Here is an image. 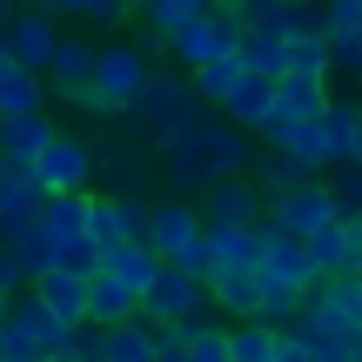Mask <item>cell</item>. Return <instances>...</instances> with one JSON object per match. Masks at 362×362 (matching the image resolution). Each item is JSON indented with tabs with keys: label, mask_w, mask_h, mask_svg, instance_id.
I'll return each mask as SVG.
<instances>
[{
	"label": "cell",
	"mask_w": 362,
	"mask_h": 362,
	"mask_svg": "<svg viewBox=\"0 0 362 362\" xmlns=\"http://www.w3.org/2000/svg\"><path fill=\"white\" fill-rule=\"evenodd\" d=\"M188 362H235V349H228V329L202 322V329L188 336Z\"/></svg>",
	"instance_id": "obj_36"
},
{
	"label": "cell",
	"mask_w": 362,
	"mask_h": 362,
	"mask_svg": "<svg viewBox=\"0 0 362 362\" xmlns=\"http://www.w3.org/2000/svg\"><path fill=\"white\" fill-rule=\"evenodd\" d=\"M228 13H235L242 34H275V40H288V34H296V21H302V0H228Z\"/></svg>",
	"instance_id": "obj_23"
},
{
	"label": "cell",
	"mask_w": 362,
	"mask_h": 362,
	"mask_svg": "<svg viewBox=\"0 0 362 362\" xmlns=\"http://www.w3.org/2000/svg\"><path fill=\"white\" fill-rule=\"evenodd\" d=\"M40 242H47V255L61 262V269H81V275L101 269V248L88 242V194H47V208H40Z\"/></svg>",
	"instance_id": "obj_7"
},
{
	"label": "cell",
	"mask_w": 362,
	"mask_h": 362,
	"mask_svg": "<svg viewBox=\"0 0 362 362\" xmlns=\"http://www.w3.org/2000/svg\"><path fill=\"white\" fill-rule=\"evenodd\" d=\"M67 349H74V322H61L34 288H21L7 302V322H0V362H34V356L67 362Z\"/></svg>",
	"instance_id": "obj_3"
},
{
	"label": "cell",
	"mask_w": 362,
	"mask_h": 362,
	"mask_svg": "<svg viewBox=\"0 0 362 362\" xmlns=\"http://www.w3.org/2000/svg\"><path fill=\"white\" fill-rule=\"evenodd\" d=\"M40 13H67V21H94V27H121L128 0H34Z\"/></svg>",
	"instance_id": "obj_33"
},
{
	"label": "cell",
	"mask_w": 362,
	"mask_h": 362,
	"mask_svg": "<svg viewBox=\"0 0 362 362\" xmlns=\"http://www.w3.org/2000/svg\"><path fill=\"white\" fill-rule=\"evenodd\" d=\"M255 255H262V228H208V242H202V282L248 275Z\"/></svg>",
	"instance_id": "obj_17"
},
{
	"label": "cell",
	"mask_w": 362,
	"mask_h": 362,
	"mask_svg": "<svg viewBox=\"0 0 362 362\" xmlns=\"http://www.w3.org/2000/svg\"><path fill=\"white\" fill-rule=\"evenodd\" d=\"M329 107V81H309V74H282L269 88V121H262V141H282L288 128H302L309 115H322Z\"/></svg>",
	"instance_id": "obj_14"
},
{
	"label": "cell",
	"mask_w": 362,
	"mask_h": 362,
	"mask_svg": "<svg viewBox=\"0 0 362 362\" xmlns=\"http://www.w3.org/2000/svg\"><path fill=\"white\" fill-rule=\"evenodd\" d=\"M34 362H54V356H34Z\"/></svg>",
	"instance_id": "obj_48"
},
{
	"label": "cell",
	"mask_w": 362,
	"mask_h": 362,
	"mask_svg": "<svg viewBox=\"0 0 362 362\" xmlns=\"http://www.w3.org/2000/svg\"><path fill=\"white\" fill-rule=\"evenodd\" d=\"M208 309H215V302H208V282L194 269H181V262H161L155 282H148V296H141V322H155V329L202 322Z\"/></svg>",
	"instance_id": "obj_8"
},
{
	"label": "cell",
	"mask_w": 362,
	"mask_h": 362,
	"mask_svg": "<svg viewBox=\"0 0 362 362\" xmlns=\"http://www.w3.org/2000/svg\"><path fill=\"white\" fill-rule=\"evenodd\" d=\"M202 242H208L202 202H188V194L148 202V248H155L161 262H181V269H194V275H202Z\"/></svg>",
	"instance_id": "obj_6"
},
{
	"label": "cell",
	"mask_w": 362,
	"mask_h": 362,
	"mask_svg": "<svg viewBox=\"0 0 362 362\" xmlns=\"http://www.w3.org/2000/svg\"><path fill=\"white\" fill-rule=\"evenodd\" d=\"M54 134L61 128H54L47 115H0V161H7V168H34Z\"/></svg>",
	"instance_id": "obj_19"
},
{
	"label": "cell",
	"mask_w": 362,
	"mask_h": 362,
	"mask_svg": "<svg viewBox=\"0 0 362 362\" xmlns=\"http://www.w3.org/2000/svg\"><path fill=\"white\" fill-rule=\"evenodd\" d=\"M242 67H248V74H262V81H282V74H288V40H275V34H242Z\"/></svg>",
	"instance_id": "obj_32"
},
{
	"label": "cell",
	"mask_w": 362,
	"mask_h": 362,
	"mask_svg": "<svg viewBox=\"0 0 362 362\" xmlns=\"http://www.w3.org/2000/svg\"><path fill=\"white\" fill-rule=\"evenodd\" d=\"M208 302H215L221 315H235V322H255V309H262V282H255V269H248V275H221V282H208Z\"/></svg>",
	"instance_id": "obj_29"
},
{
	"label": "cell",
	"mask_w": 362,
	"mask_h": 362,
	"mask_svg": "<svg viewBox=\"0 0 362 362\" xmlns=\"http://www.w3.org/2000/svg\"><path fill=\"white\" fill-rule=\"evenodd\" d=\"M168 54H175V67H181V74H194V67L221 61V54H242V27H235V13L215 0L202 21H188V27L168 40Z\"/></svg>",
	"instance_id": "obj_10"
},
{
	"label": "cell",
	"mask_w": 362,
	"mask_h": 362,
	"mask_svg": "<svg viewBox=\"0 0 362 362\" xmlns=\"http://www.w3.org/2000/svg\"><path fill=\"white\" fill-rule=\"evenodd\" d=\"M21 288H34V282H27V269L13 262V248L0 242V296H21Z\"/></svg>",
	"instance_id": "obj_38"
},
{
	"label": "cell",
	"mask_w": 362,
	"mask_h": 362,
	"mask_svg": "<svg viewBox=\"0 0 362 362\" xmlns=\"http://www.w3.org/2000/svg\"><path fill=\"white\" fill-rule=\"evenodd\" d=\"M7 302H13V296H0V315H7Z\"/></svg>",
	"instance_id": "obj_46"
},
{
	"label": "cell",
	"mask_w": 362,
	"mask_h": 362,
	"mask_svg": "<svg viewBox=\"0 0 362 362\" xmlns=\"http://www.w3.org/2000/svg\"><path fill=\"white\" fill-rule=\"evenodd\" d=\"M13 13H21V0H0V27H7V21H13Z\"/></svg>",
	"instance_id": "obj_41"
},
{
	"label": "cell",
	"mask_w": 362,
	"mask_h": 362,
	"mask_svg": "<svg viewBox=\"0 0 362 362\" xmlns=\"http://www.w3.org/2000/svg\"><path fill=\"white\" fill-rule=\"evenodd\" d=\"M356 248H362V228H356V221H329V228L309 242V255H315V269H322V275H356Z\"/></svg>",
	"instance_id": "obj_26"
},
{
	"label": "cell",
	"mask_w": 362,
	"mask_h": 362,
	"mask_svg": "<svg viewBox=\"0 0 362 362\" xmlns=\"http://www.w3.org/2000/svg\"><path fill=\"white\" fill-rule=\"evenodd\" d=\"M356 282H362V248H356Z\"/></svg>",
	"instance_id": "obj_44"
},
{
	"label": "cell",
	"mask_w": 362,
	"mask_h": 362,
	"mask_svg": "<svg viewBox=\"0 0 362 362\" xmlns=\"http://www.w3.org/2000/svg\"><path fill=\"white\" fill-rule=\"evenodd\" d=\"M81 88H94V47L81 34H61L47 61V101H74Z\"/></svg>",
	"instance_id": "obj_18"
},
{
	"label": "cell",
	"mask_w": 362,
	"mask_h": 362,
	"mask_svg": "<svg viewBox=\"0 0 362 362\" xmlns=\"http://www.w3.org/2000/svg\"><path fill=\"white\" fill-rule=\"evenodd\" d=\"M40 208H47V188H40V175H34V168H7V181H0V235L34 228Z\"/></svg>",
	"instance_id": "obj_22"
},
{
	"label": "cell",
	"mask_w": 362,
	"mask_h": 362,
	"mask_svg": "<svg viewBox=\"0 0 362 362\" xmlns=\"http://www.w3.org/2000/svg\"><path fill=\"white\" fill-rule=\"evenodd\" d=\"M349 362H362V336H356V342H349Z\"/></svg>",
	"instance_id": "obj_43"
},
{
	"label": "cell",
	"mask_w": 362,
	"mask_h": 362,
	"mask_svg": "<svg viewBox=\"0 0 362 362\" xmlns=\"http://www.w3.org/2000/svg\"><path fill=\"white\" fill-rule=\"evenodd\" d=\"M269 88H275V81H262V74H242V81H235V94L215 107V115H228L235 128L262 134V121H269Z\"/></svg>",
	"instance_id": "obj_28"
},
{
	"label": "cell",
	"mask_w": 362,
	"mask_h": 362,
	"mask_svg": "<svg viewBox=\"0 0 362 362\" xmlns=\"http://www.w3.org/2000/svg\"><path fill=\"white\" fill-rule=\"evenodd\" d=\"M349 161H362V121H356V148H349Z\"/></svg>",
	"instance_id": "obj_42"
},
{
	"label": "cell",
	"mask_w": 362,
	"mask_h": 362,
	"mask_svg": "<svg viewBox=\"0 0 362 362\" xmlns=\"http://www.w3.org/2000/svg\"><path fill=\"white\" fill-rule=\"evenodd\" d=\"M34 175H40L47 194H94V175H101L94 141H88V134H54L47 155L34 161Z\"/></svg>",
	"instance_id": "obj_13"
},
{
	"label": "cell",
	"mask_w": 362,
	"mask_h": 362,
	"mask_svg": "<svg viewBox=\"0 0 362 362\" xmlns=\"http://www.w3.org/2000/svg\"><path fill=\"white\" fill-rule=\"evenodd\" d=\"M141 7V27H148V47H168L188 21H202L215 0H134Z\"/></svg>",
	"instance_id": "obj_24"
},
{
	"label": "cell",
	"mask_w": 362,
	"mask_h": 362,
	"mask_svg": "<svg viewBox=\"0 0 362 362\" xmlns=\"http://www.w3.org/2000/svg\"><path fill=\"white\" fill-rule=\"evenodd\" d=\"M356 121H362V107L329 94V107H322V115H309L302 128H288L275 148H288V155H296V161H309V168H329V161H349V148H356Z\"/></svg>",
	"instance_id": "obj_5"
},
{
	"label": "cell",
	"mask_w": 362,
	"mask_h": 362,
	"mask_svg": "<svg viewBox=\"0 0 362 362\" xmlns=\"http://www.w3.org/2000/svg\"><path fill=\"white\" fill-rule=\"evenodd\" d=\"M309 362H349V342H309Z\"/></svg>",
	"instance_id": "obj_40"
},
{
	"label": "cell",
	"mask_w": 362,
	"mask_h": 362,
	"mask_svg": "<svg viewBox=\"0 0 362 362\" xmlns=\"http://www.w3.org/2000/svg\"><path fill=\"white\" fill-rule=\"evenodd\" d=\"M242 74H248V67H242V54H221V61L194 67V74H188V88L202 94L208 107H221V101H228V94H235V81H242Z\"/></svg>",
	"instance_id": "obj_30"
},
{
	"label": "cell",
	"mask_w": 362,
	"mask_h": 362,
	"mask_svg": "<svg viewBox=\"0 0 362 362\" xmlns=\"http://www.w3.org/2000/svg\"><path fill=\"white\" fill-rule=\"evenodd\" d=\"M228 349H235V362H269L275 356V329L269 322H235L228 329Z\"/></svg>",
	"instance_id": "obj_35"
},
{
	"label": "cell",
	"mask_w": 362,
	"mask_h": 362,
	"mask_svg": "<svg viewBox=\"0 0 362 362\" xmlns=\"http://www.w3.org/2000/svg\"><path fill=\"white\" fill-rule=\"evenodd\" d=\"M148 74H155V61H148L141 40H107V47H94V88H101L121 115H134V101H141Z\"/></svg>",
	"instance_id": "obj_9"
},
{
	"label": "cell",
	"mask_w": 362,
	"mask_h": 362,
	"mask_svg": "<svg viewBox=\"0 0 362 362\" xmlns=\"http://www.w3.org/2000/svg\"><path fill=\"white\" fill-rule=\"evenodd\" d=\"M269 215V194L255 188V175H228L202 194V221L208 228H262Z\"/></svg>",
	"instance_id": "obj_15"
},
{
	"label": "cell",
	"mask_w": 362,
	"mask_h": 362,
	"mask_svg": "<svg viewBox=\"0 0 362 362\" xmlns=\"http://www.w3.org/2000/svg\"><path fill=\"white\" fill-rule=\"evenodd\" d=\"M315 7H322L329 47H336V40H362V0H315Z\"/></svg>",
	"instance_id": "obj_34"
},
{
	"label": "cell",
	"mask_w": 362,
	"mask_h": 362,
	"mask_svg": "<svg viewBox=\"0 0 362 362\" xmlns=\"http://www.w3.org/2000/svg\"><path fill=\"white\" fill-rule=\"evenodd\" d=\"M0 181H7V161H0Z\"/></svg>",
	"instance_id": "obj_47"
},
{
	"label": "cell",
	"mask_w": 362,
	"mask_h": 362,
	"mask_svg": "<svg viewBox=\"0 0 362 362\" xmlns=\"http://www.w3.org/2000/svg\"><path fill=\"white\" fill-rule=\"evenodd\" d=\"M322 188H329V202H336L342 221H362V161H329Z\"/></svg>",
	"instance_id": "obj_31"
},
{
	"label": "cell",
	"mask_w": 362,
	"mask_h": 362,
	"mask_svg": "<svg viewBox=\"0 0 362 362\" xmlns=\"http://www.w3.org/2000/svg\"><path fill=\"white\" fill-rule=\"evenodd\" d=\"M248 175H255V188H262V194L275 202V194H288V188H302V181H315L322 168H309V161H296L288 148H269V155H255V168H248Z\"/></svg>",
	"instance_id": "obj_27"
},
{
	"label": "cell",
	"mask_w": 362,
	"mask_h": 362,
	"mask_svg": "<svg viewBox=\"0 0 362 362\" xmlns=\"http://www.w3.org/2000/svg\"><path fill=\"white\" fill-rule=\"evenodd\" d=\"M0 40H7V54H13L21 67L47 74V61H54V40H61V27H54V13H40V7H21L7 27H0Z\"/></svg>",
	"instance_id": "obj_16"
},
{
	"label": "cell",
	"mask_w": 362,
	"mask_h": 362,
	"mask_svg": "<svg viewBox=\"0 0 362 362\" xmlns=\"http://www.w3.org/2000/svg\"><path fill=\"white\" fill-rule=\"evenodd\" d=\"M155 155H161V175H168V188H175V194H188V202H202L215 181L255 168L248 128H235V121H228V115H215V107H208L194 128H181L175 141H161Z\"/></svg>",
	"instance_id": "obj_1"
},
{
	"label": "cell",
	"mask_w": 362,
	"mask_h": 362,
	"mask_svg": "<svg viewBox=\"0 0 362 362\" xmlns=\"http://www.w3.org/2000/svg\"><path fill=\"white\" fill-rule=\"evenodd\" d=\"M255 282H262V309H255V322L282 329V322H296V309H302V302L315 296V282H322V269H315L309 242H296V235H275V228H262Z\"/></svg>",
	"instance_id": "obj_2"
},
{
	"label": "cell",
	"mask_w": 362,
	"mask_h": 362,
	"mask_svg": "<svg viewBox=\"0 0 362 362\" xmlns=\"http://www.w3.org/2000/svg\"><path fill=\"white\" fill-rule=\"evenodd\" d=\"M101 362H161V342H155V322H115L101 329Z\"/></svg>",
	"instance_id": "obj_25"
},
{
	"label": "cell",
	"mask_w": 362,
	"mask_h": 362,
	"mask_svg": "<svg viewBox=\"0 0 362 362\" xmlns=\"http://www.w3.org/2000/svg\"><path fill=\"white\" fill-rule=\"evenodd\" d=\"M356 228H362V221H356Z\"/></svg>",
	"instance_id": "obj_49"
},
{
	"label": "cell",
	"mask_w": 362,
	"mask_h": 362,
	"mask_svg": "<svg viewBox=\"0 0 362 362\" xmlns=\"http://www.w3.org/2000/svg\"><path fill=\"white\" fill-rule=\"evenodd\" d=\"M88 242L101 248V255H115V248L128 242H148V202L141 194H88Z\"/></svg>",
	"instance_id": "obj_12"
},
{
	"label": "cell",
	"mask_w": 362,
	"mask_h": 362,
	"mask_svg": "<svg viewBox=\"0 0 362 362\" xmlns=\"http://www.w3.org/2000/svg\"><path fill=\"white\" fill-rule=\"evenodd\" d=\"M141 315V288L121 282L115 269H94V288H88V322L94 329H115V322H134Z\"/></svg>",
	"instance_id": "obj_21"
},
{
	"label": "cell",
	"mask_w": 362,
	"mask_h": 362,
	"mask_svg": "<svg viewBox=\"0 0 362 362\" xmlns=\"http://www.w3.org/2000/svg\"><path fill=\"white\" fill-rule=\"evenodd\" d=\"M88 288H94V275H81V269H61V262L34 275V296L47 302V309L61 315V322H88Z\"/></svg>",
	"instance_id": "obj_20"
},
{
	"label": "cell",
	"mask_w": 362,
	"mask_h": 362,
	"mask_svg": "<svg viewBox=\"0 0 362 362\" xmlns=\"http://www.w3.org/2000/svg\"><path fill=\"white\" fill-rule=\"evenodd\" d=\"M208 115V101L188 88V74L181 67H155L148 74V88H141V101H134V128L148 134V141H175L181 128H194V121Z\"/></svg>",
	"instance_id": "obj_4"
},
{
	"label": "cell",
	"mask_w": 362,
	"mask_h": 362,
	"mask_svg": "<svg viewBox=\"0 0 362 362\" xmlns=\"http://www.w3.org/2000/svg\"><path fill=\"white\" fill-rule=\"evenodd\" d=\"M329 221H342V215H336V202H329L322 175H315V181H302V188L275 194V202H269V215H262V228H275V235H296V242H315V235H322Z\"/></svg>",
	"instance_id": "obj_11"
},
{
	"label": "cell",
	"mask_w": 362,
	"mask_h": 362,
	"mask_svg": "<svg viewBox=\"0 0 362 362\" xmlns=\"http://www.w3.org/2000/svg\"><path fill=\"white\" fill-rule=\"evenodd\" d=\"M269 362H309V342H302L296 329H275V356Z\"/></svg>",
	"instance_id": "obj_39"
},
{
	"label": "cell",
	"mask_w": 362,
	"mask_h": 362,
	"mask_svg": "<svg viewBox=\"0 0 362 362\" xmlns=\"http://www.w3.org/2000/svg\"><path fill=\"white\" fill-rule=\"evenodd\" d=\"M67 107H74V115H81V121H115V115H121V107H115V101H107V94H101V88H81V94H74V101H67Z\"/></svg>",
	"instance_id": "obj_37"
},
{
	"label": "cell",
	"mask_w": 362,
	"mask_h": 362,
	"mask_svg": "<svg viewBox=\"0 0 362 362\" xmlns=\"http://www.w3.org/2000/svg\"><path fill=\"white\" fill-rule=\"evenodd\" d=\"M67 362H101V356H67Z\"/></svg>",
	"instance_id": "obj_45"
}]
</instances>
